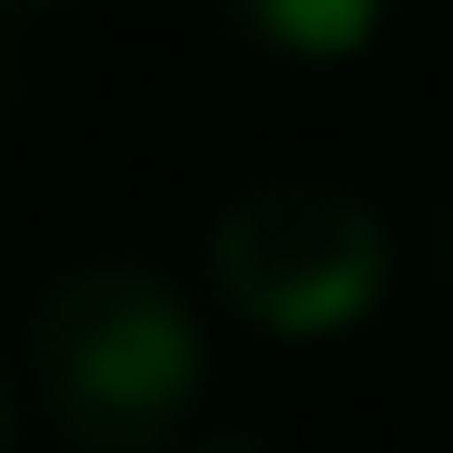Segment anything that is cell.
<instances>
[{
    "instance_id": "cell-2",
    "label": "cell",
    "mask_w": 453,
    "mask_h": 453,
    "mask_svg": "<svg viewBox=\"0 0 453 453\" xmlns=\"http://www.w3.org/2000/svg\"><path fill=\"white\" fill-rule=\"evenodd\" d=\"M211 282L242 323L282 333V342H323L383 303L393 232L342 181H252L211 222Z\"/></svg>"
},
{
    "instance_id": "cell-4",
    "label": "cell",
    "mask_w": 453,
    "mask_h": 453,
    "mask_svg": "<svg viewBox=\"0 0 453 453\" xmlns=\"http://www.w3.org/2000/svg\"><path fill=\"white\" fill-rule=\"evenodd\" d=\"M192 453H262V443H242V434H211V443H192Z\"/></svg>"
},
{
    "instance_id": "cell-1",
    "label": "cell",
    "mask_w": 453,
    "mask_h": 453,
    "mask_svg": "<svg viewBox=\"0 0 453 453\" xmlns=\"http://www.w3.org/2000/svg\"><path fill=\"white\" fill-rule=\"evenodd\" d=\"M211 342L151 262H71L31 303V393L81 453H172L202 413Z\"/></svg>"
},
{
    "instance_id": "cell-3",
    "label": "cell",
    "mask_w": 453,
    "mask_h": 453,
    "mask_svg": "<svg viewBox=\"0 0 453 453\" xmlns=\"http://www.w3.org/2000/svg\"><path fill=\"white\" fill-rule=\"evenodd\" d=\"M232 20H242L262 50H282V61L333 71V61H363V50L383 41L393 0H232Z\"/></svg>"
},
{
    "instance_id": "cell-5",
    "label": "cell",
    "mask_w": 453,
    "mask_h": 453,
    "mask_svg": "<svg viewBox=\"0 0 453 453\" xmlns=\"http://www.w3.org/2000/svg\"><path fill=\"white\" fill-rule=\"evenodd\" d=\"M0 453H11V383H0Z\"/></svg>"
}]
</instances>
